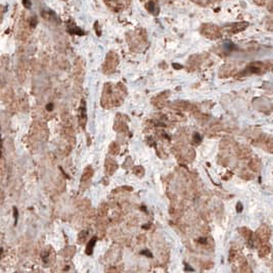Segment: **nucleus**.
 <instances>
[{
    "label": "nucleus",
    "instance_id": "obj_6",
    "mask_svg": "<svg viewBox=\"0 0 273 273\" xmlns=\"http://www.w3.org/2000/svg\"><path fill=\"white\" fill-rule=\"evenodd\" d=\"M236 210H237V212H242V204H240V202H238V204H237V209H236Z\"/></svg>",
    "mask_w": 273,
    "mask_h": 273
},
{
    "label": "nucleus",
    "instance_id": "obj_2",
    "mask_svg": "<svg viewBox=\"0 0 273 273\" xmlns=\"http://www.w3.org/2000/svg\"><path fill=\"white\" fill-rule=\"evenodd\" d=\"M194 141L196 142H200L202 141V137L198 133H194Z\"/></svg>",
    "mask_w": 273,
    "mask_h": 273
},
{
    "label": "nucleus",
    "instance_id": "obj_3",
    "mask_svg": "<svg viewBox=\"0 0 273 273\" xmlns=\"http://www.w3.org/2000/svg\"><path fill=\"white\" fill-rule=\"evenodd\" d=\"M24 5L28 8H30L31 7V1L30 0H24Z\"/></svg>",
    "mask_w": 273,
    "mask_h": 273
},
{
    "label": "nucleus",
    "instance_id": "obj_1",
    "mask_svg": "<svg viewBox=\"0 0 273 273\" xmlns=\"http://www.w3.org/2000/svg\"><path fill=\"white\" fill-rule=\"evenodd\" d=\"M96 239H97L96 237H93L89 242V244H87V248H86V254L87 255L92 254V251H93V248H94V244H95V242H96Z\"/></svg>",
    "mask_w": 273,
    "mask_h": 273
},
{
    "label": "nucleus",
    "instance_id": "obj_4",
    "mask_svg": "<svg viewBox=\"0 0 273 273\" xmlns=\"http://www.w3.org/2000/svg\"><path fill=\"white\" fill-rule=\"evenodd\" d=\"M141 254H142V255H146V256H148L149 258H152V255L150 254V253L148 252V251H142Z\"/></svg>",
    "mask_w": 273,
    "mask_h": 273
},
{
    "label": "nucleus",
    "instance_id": "obj_5",
    "mask_svg": "<svg viewBox=\"0 0 273 273\" xmlns=\"http://www.w3.org/2000/svg\"><path fill=\"white\" fill-rule=\"evenodd\" d=\"M13 213H15V223H17V208H13Z\"/></svg>",
    "mask_w": 273,
    "mask_h": 273
},
{
    "label": "nucleus",
    "instance_id": "obj_7",
    "mask_svg": "<svg viewBox=\"0 0 273 273\" xmlns=\"http://www.w3.org/2000/svg\"><path fill=\"white\" fill-rule=\"evenodd\" d=\"M52 108H53V104H52V103L47 104V110H48V111H52Z\"/></svg>",
    "mask_w": 273,
    "mask_h": 273
}]
</instances>
